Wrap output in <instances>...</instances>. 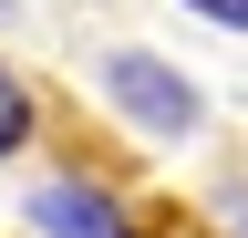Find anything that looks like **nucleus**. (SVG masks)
I'll return each mask as SVG.
<instances>
[{
  "instance_id": "obj_1",
  "label": "nucleus",
  "mask_w": 248,
  "mask_h": 238,
  "mask_svg": "<svg viewBox=\"0 0 248 238\" xmlns=\"http://www.w3.org/2000/svg\"><path fill=\"white\" fill-rule=\"evenodd\" d=\"M93 83L114 94V114H124L135 135H166V145H176V135H197V125H207L197 83H186V73H166L155 52H104V63H93Z\"/></svg>"
},
{
  "instance_id": "obj_2",
  "label": "nucleus",
  "mask_w": 248,
  "mask_h": 238,
  "mask_svg": "<svg viewBox=\"0 0 248 238\" xmlns=\"http://www.w3.org/2000/svg\"><path fill=\"white\" fill-rule=\"evenodd\" d=\"M31 228H42V238H124L114 197H93V187H42V197H31Z\"/></svg>"
},
{
  "instance_id": "obj_3",
  "label": "nucleus",
  "mask_w": 248,
  "mask_h": 238,
  "mask_svg": "<svg viewBox=\"0 0 248 238\" xmlns=\"http://www.w3.org/2000/svg\"><path fill=\"white\" fill-rule=\"evenodd\" d=\"M31 145V94L11 83V63H0V156H21Z\"/></svg>"
},
{
  "instance_id": "obj_4",
  "label": "nucleus",
  "mask_w": 248,
  "mask_h": 238,
  "mask_svg": "<svg viewBox=\"0 0 248 238\" xmlns=\"http://www.w3.org/2000/svg\"><path fill=\"white\" fill-rule=\"evenodd\" d=\"M186 11H207L217 32H248V0H186Z\"/></svg>"
},
{
  "instance_id": "obj_5",
  "label": "nucleus",
  "mask_w": 248,
  "mask_h": 238,
  "mask_svg": "<svg viewBox=\"0 0 248 238\" xmlns=\"http://www.w3.org/2000/svg\"><path fill=\"white\" fill-rule=\"evenodd\" d=\"M228 238H248V207H238V218H228Z\"/></svg>"
}]
</instances>
